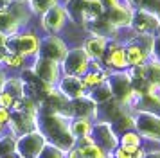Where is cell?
I'll return each mask as SVG.
<instances>
[{
	"label": "cell",
	"mask_w": 160,
	"mask_h": 158,
	"mask_svg": "<svg viewBox=\"0 0 160 158\" xmlns=\"http://www.w3.org/2000/svg\"><path fill=\"white\" fill-rule=\"evenodd\" d=\"M40 45H42V38L36 34V31L25 27L23 31H20L18 34L9 36L6 52L22 54L23 57H29V56L36 57L38 52H40Z\"/></svg>",
	"instance_id": "1"
},
{
	"label": "cell",
	"mask_w": 160,
	"mask_h": 158,
	"mask_svg": "<svg viewBox=\"0 0 160 158\" xmlns=\"http://www.w3.org/2000/svg\"><path fill=\"white\" fill-rule=\"evenodd\" d=\"M90 56L87 54V50L81 47H74L68 49L65 59L61 61V70L65 76H78L83 77L88 70H90Z\"/></svg>",
	"instance_id": "2"
},
{
	"label": "cell",
	"mask_w": 160,
	"mask_h": 158,
	"mask_svg": "<svg viewBox=\"0 0 160 158\" xmlns=\"http://www.w3.org/2000/svg\"><path fill=\"white\" fill-rule=\"evenodd\" d=\"M47 144V138L42 131H29L16 136V155L18 158H38Z\"/></svg>",
	"instance_id": "3"
},
{
	"label": "cell",
	"mask_w": 160,
	"mask_h": 158,
	"mask_svg": "<svg viewBox=\"0 0 160 158\" xmlns=\"http://www.w3.org/2000/svg\"><path fill=\"white\" fill-rule=\"evenodd\" d=\"M68 9L63 4H58L56 7H52L51 11H47L43 16H40V29H43L47 34H58L67 27V20H68Z\"/></svg>",
	"instance_id": "4"
},
{
	"label": "cell",
	"mask_w": 160,
	"mask_h": 158,
	"mask_svg": "<svg viewBox=\"0 0 160 158\" xmlns=\"http://www.w3.org/2000/svg\"><path fill=\"white\" fill-rule=\"evenodd\" d=\"M135 129L138 135L148 140L160 142V115L153 113L149 110L138 111L135 115Z\"/></svg>",
	"instance_id": "5"
},
{
	"label": "cell",
	"mask_w": 160,
	"mask_h": 158,
	"mask_svg": "<svg viewBox=\"0 0 160 158\" xmlns=\"http://www.w3.org/2000/svg\"><path fill=\"white\" fill-rule=\"evenodd\" d=\"M32 74L40 81H43L45 85L58 86L59 79L63 76V70H61V63H58V61L36 56V61H34V67H32Z\"/></svg>",
	"instance_id": "6"
},
{
	"label": "cell",
	"mask_w": 160,
	"mask_h": 158,
	"mask_svg": "<svg viewBox=\"0 0 160 158\" xmlns=\"http://www.w3.org/2000/svg\"><path fill=\"white\" fill-rule=\"evenodd\" d=\"M67 52H68V47H67L63 38H59L58 34H47L45 38H42V45H40L38 56L61 63L65 59Z\"/></svg>",
	"instance_id": "7"
},
{
	"label": "cell",
	"mask_w": 160,
	"mask_h": 158,
	"mask_svg": "<svg viewBox=\"0 0 160 158\" xmlns=\"http://www.w3.org/2000/svg\"><path fill=\"white\" fill-rule=\"evenodd\" d=\"M92 136H94L95 144H97L108 156H112V153L119 147V136H117L115 129L112 128L110 122H101V124L94 126Z\"/></svg>",
	"instance_id": "8"
},
{
	"label": "cell",
	"mask_w": 160,
	"mask_h": 158,
	"mask_svg": "<svg viewBox=\"0 0 160 158\" xmlns=\"http://www.w3.org/2000/svg\"><path fill=\"white\" fill-rule=\"evenodd\" d=\"M56 88L68 101H76L87 95V86L83 85V79L78 77V76H65L63 74Z\"/></svg>",
	"instance_id": "9"
},
{
	"label": "cell",
	"mask_w": 160,
	"mask_h": 158,
	"mask_svg": "<svg viewBox=\"0 0 160 158\" xmlns=\"http://www.w3.org/2000/svg\"><path fill=\"white\" fill-rule=\"evenodd\" d=\"M106 67L113 68V72H124L128 68V61H126V50H124V43L119 40H110L108 50L104 56Z\"/></svg>",
	"instance_id": "10"
},
{
	"label": "cell",
	"mask_w": 160,
	"mask_h": 158,
	"mask_svg": "<svg viewBox=\"0 0 160 158\" xmlns=\"http://www.w3.org/2000/svg\"><path fill=\"white\" fill-rule=\"evenodd\" d=\"M110 45V38L101 34H92L90 38H87L83 42V49L87 50V54L90 56V59H97L101 61L106 56V50Z\"/></svg>",
	"instance_id": "11"
},
{
	"label": "cell",
	"mask_w": 160,
	"mask_h": 158,
	"mask_svg": "<svg viewBox=\"0 0 160 158\" xmlns=\"http://www.w3.org/2000/svg\"><path fill=\"white\" fill-rule=\"evenodd\" d=\"M23 29H25V25L22 23V20L9 7L0 9V32H4L6 36H15Z\"/></svg>",
	"instance_id": "12"
},
{
	"label": "cell",
	"mask_w": 160,
	"mask_h": 158,
	"mask_svg": "<svg viewBox=\"0 0 160 158\" xmlns=\"http://www.w3.org/2000/svg\"><path fill=\"white\" fill-rule=\"evenodd\" d=\"M70 133H72V136L76 140L92 136V133H94V124L87 117H74L72 121H70Z\"/></svg>",
	"instance_id": "13"
},
{
	"label": "cell",
	"mask_w": 160,
	"mask_h": 158,
	"mask_svg": "<svg viewBox=\"0 0 160 158\" xmlns=\"http://www.w3.org/2000/svg\"><path fill=\"white\" fill-rule=\"evenodd\" d=\"M110 72L108 70H88L85 76H83V85L87 86V88H95V86H101L106 83V79H108Z\"/></svg>",
	"instance_id": "14"
},
{
	"label": "cell",
	"mask_w": 160,
	"mask_h": 158,
	"mask_svg": "<svg viewBox=\"0 0 160 158\" xmlns=\"http://www.w3.org/2000/svg\"><path fill=\"white\" fill-rule=\"evenodd\" d=\"M61 4V0H29V7L34 16H43L47 11H51L52 7Z\"/></svg>",
	"instance_id": "15"
},
{
	"label": "cell",
	"mask_w": 160,
	"mask_h": 158,
	"mask_svg": "<svg viewBox=\"0 0 160 158\" xmlns=\"http://www.w3.org/2000/svg\"><path fill=\"white\" fill-rule=\"evenodd\" d=\"M140 144H142V136L137 131H130V129L124 131L122 136L119 138V146L126 149H140Z\"/></svg>",
	"instance_id": "16"
},
{
	"label": "cell",
	"mask_w": 160,
	"mask_h": 158,
	"mask_svg": "<svg viewBox=\"0 0 160 158\" xmlns=\"http://www.w3.org/2000/svg\"><path fill=\"white\" fill-rule=\"evenodd\" d=\"M146 77H148V83L149 85L160 86V61L149 59L146 63Z\"/></svg>",
	"instance_id": "17"
},
{
	"label": "cell",
	"mask_w": 160,
	"mask_h": 158,
	"mask_svg": "<svg viewBox=\"0 0 160 158\" xmlns=\"http://www.w3.org/2000/svg\"><path fill=\"white\" fill-rule=\"evenodd\" d=\"M13 153H16V136L11 133L0 136V158L9 156Z\"/></svg>",
	"instance_id": "18"
},
{
	"label": "cell",
	"mask_w": 160,
	"mask_h": 158,
	"mask_svg": "<svg viewBox=\"0 0 160 158\" xmlns=\"http://www.w3.org/2000/svg\"><path fill=\"white\" fill-rule=\"evenodd\" d=\"M146 153L142 151V147L140 149H126V147H117L113 153H112V156L110 158H144Z\"/></svg>",
	"instance_id": "19"
},
{
	"label": "cell",
	"mask_w": 160,
	"mask_h": 158,
	"mask_svg": "<svg viewBox=\"0 0 160 158\" xmlns=\"http://www.w3.org/2000/svg\"><path fill=\"white\" fill-rule=\"evenodd\" d=\"M2 63L9 67V68H22L23 65H25V57L22 54H15V52H6L4 54V59H2Z\"/></svg>",
	"instance_id": "20"
},
{
	"label": "cell",
	"mask_w": 160,
	"mask_h": 158,
	"mask_svg": "<svg viewBox=\"0 0 160 158\" xmlns=\"http://www.w3.org/2000/svg\"><path fill=\"white\" fill-rule=\"evenodd\" d=\"M38 158H65V153L59 149V147H56L54 144L47 142L45 144V147L42 149V153H40V156Z\"/></svg>",
	"instance_id": "21"
},
{
	"label": "cell",
	"mask_w": 160,
	"mask_h": 158,
	"mask_svg": "<svg viewBox=\"0 0 160 158\" xmlns=\"http://www.w3.org/2000/svg\"><path fill=\"white\" fill-rule=\"evenodd\" d=\"M15 101L16 99L9 92H6V90H0V108L11 110V108H13V104H15Z\"/></svg>",
	"instance_id": "22"
},
{
	"label": "cell",
	"mask_w": 160,
	"mask_h": 158,
	"mask_svg": "<svg viewBox=\"0 0 160 158\" xmlns=\"http://www.w3.org/2000/svg\"><path fill=\"white\" fill-rule=\"evenodd\" d=\"M151 59L160 61V34L153 36V49H151Z\"/></svg>",
	"instance_id": "23"
},
{
	"label": "cell",
	"mask_w": 160,
	"mask_h": 158,
	"mask_svg": "<svg viewBox=\"0 0 160 158\" xmlns=\"http://www.w3.org/2000/svg\"><path fill=\"white\" fill-rule=\"evenodd\" d=\"M9 121H11V110L0 108V124H2V126H8Z\"/></svg>",
	"instance_id": "24"
},
{
	"label": "cell",
	"mask_w": 160,
	"mask_h": 158,
	"mask_svg": "<svg viewBox=\"0 0 160 158\" xmlns=\"http://www.w3.org/2000/svg\"><path fill=\"white\" fill-rule=\"evenodd\" d=\"M8 42H9V36H6L4 32H0V50H6Z\"/></svg>",
	"instance_id": "25"
},
{
	"label": "cell",
	"mask_w": 160,
	"mask_h": 158,
	"mask_svg": "<svg viewBox=\"0 0 160 158\" xmlns=\"http://www.w3.org/2000/svg\"><path fill=\"white\" fill-rule=\"evenodd\" d=\"M144 158H160V151H153V153H148Z\"/></svg>",
	"instance_id": "26"
},
{
	"label": "cell",
	"mask_w": 160,
	"mask_h": 158,
	"mask_svg": "<svg viewBox=\"0 0 160 158\" xmlns=\"http://www.w3.org/2000/svg\"><path fill=\"white\" fill-rule=\"evenodd\" d=\"M4 158H18V155H15V156H13V155H9V156H4Z\"/></svg>",
	"instance_id": "27"
},
{
	"label": "cell",
	"mask_w": 160,
	"mask_h": 158,
	"mask_svg": "<svg viewBox=\"0 0 160 158\" xmlns=\"http://www.w3.org/2000/svg\"><path fill=\"white\" fill-rule=\"evenodd\" d=\"M4 128H6V126H2V124H0V133H2V131H4Z\"/></svg>",
	"instance_id": "28"
}]
</instances>
